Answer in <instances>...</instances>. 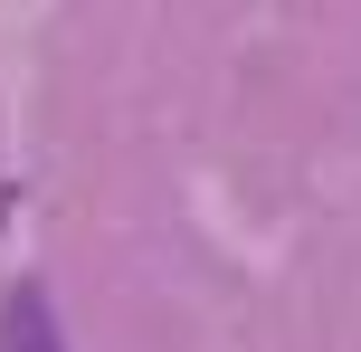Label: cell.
Listing matches in <instances>:
<instances>
[{
  "label": "cell",
  "instance_id": "obj_1",
  "mask_svg": "<svg viewBox=\"0 0 361 352\" xmlns=\"http://www.w3.org/2000/svg\"><path fill=\"white\" fill-rule=\"evenodd\" d=\"M0 352H67L57 343V315L38 286H10V305H0Z\"/></svg>",
  "mask_w": 361,
  "mask_h": 352
}]
</instances>
